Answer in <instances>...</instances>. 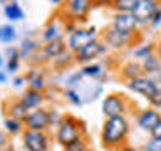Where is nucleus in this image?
Wrapping results in <instances>:
<instances>
[{
	"label": "nucleus",
	"instance_id": "f257e3e1",
	"mask_svg": "<svg viewBox=\"0 0 161 151\" xmlns=\"http://www.w3.org/2000/svg\"><path fill=\"white\" fill-rule=\"evenodd\" d=\"M129 133V123L124 116H114V118H106L103 131H101V141L106 148H119L124 144Z\"/></svg>",
	"mask_w": 161,
	"mask_h": 151
},
{
	"label": "nucleus",
	"instance_id": "f03ea898",
	"mask_svg": "<svg viewBox=\"0 0 161 151\" xmlns=\"http://www.w3.org/2000/svg\"><path fill=\"white\" fill-rule=\"evenodd\" d=\"M84 133H86V126L82 121L75 119L74 116H65L59 123L57 133H55V139L62 146H67L69 143L79 139L80 136H84Z\"/></svg>",
	"mask_w": 161,
	"mask_h": 151
},
{
	"label": "nucleus",
	"instance_id": "7ed1b4c3",
	"mask_svg": "<svg viewBox=\"0 0 161 151\" xmlns=\"http://www.w3.org/2000/svg\"><path fill=\"white\" fill-rule=\"evenodd\" d=\"M136 40V34H128V32H121V30L109 27L103 34V42L108 45V49L113 50H124L131 47Z\"/></svg>",
	"mask_w": 161,
	"mask_h": 151
},
{
	"label": "nucleus",
	"instance_id": "20e7f679",
	"mask_svg": "<svg viewBox=\"0 0 161 151\" xmlns=\"http://www.w3.org/2000/svg\"><path fill=\"white\" fill-rule=\"evenodd\" d=\"M106 52H108V45L103 42V39H96L91 44L80 47L79 50H75L74 52V60L79 62V64H87V62H91V60L104 55Z\"/></svg>",
	"mask_w": 161,
	"mask_h": 151
},
{
	"label": "nucleus",
	"instance_id": "39448f33",
	"mask_svg": "<svg viewBox=\"0 0 161 151\" xmlns=\"http://www.w3.org/2000/svg\"><path fill=\"white\" fill-rule=\"evenodd\" d=\"M96 39H99L97 37V29H96V27H77L72 34L69 35L67 49L74 54L75 50H79L80 47L91 44Z\"/></svg>",
	"mask_w": 161,
	"mask_h": 151
},
{
	"label": "nucleus",
	"instance_id": "423d86ee",
	"mask_svg": "<svg viewBox=\"0 0 161 151\" xmlns=\"http://www.w3.org/2000/svg\"><path fill=\"white\" fill-rule=\"evenodd\" d=\"M128 109V103L123 94H108L103 101V113L106 118H114V116H124Z\"/></svg>",
	"mask_w": 161,
	"mask_h": 151
},
{
	"label": "nucleus",
	"instance_id": "0eeeda50",
	"mask_svg": "<svg viewBox=\"0 0 161 151\" xmlns=\"http://www.w3.org/2000/svg\"><path fill=\"white\" fill-rule=\"evenodd\" d=\"M25 129H32V131H45L50 126V111L44 108L32 109L29 113V116L24 121Z\"/></svg>",
	"mask_w": 161,
	"mask_h": 151
},
{
	"label": "nucleus",
	"instance_id": "6e6552de",
	"mask_svg": "<svg viewBox=\"0 0 161 151\" xmlns=\"http://www.w3.org/2000/svg\"><path fill=\"white\" fill-rule=\"evenodd\" d=\"M126 86L133 91V92L143 96L146 99H151L154 96V92L158 91V82H154L151 77L148 76H141V77H136V79H131V81H126Z\"/></svg>",
	"mask_w": 161,
	"mask_h": 151
},
{
	"label": "nucleus",
	"instance_id": "1a4fd4ad",
	"mask_svg": "<svg viewBox=\"0 0 161 151\" xmlns=\"http://www.w3.org/2000/svg\"><path fill=\"white\" fill-rule=\"evenodd\" d=\"M22 139L27 151H47L49 149V136L45 134V131L25 129L22 134Z\"/></svg>",
	"mask_w": 161,
	"mask_h": 151
},
{
	"label": "nucleus",
	"instance_id": "9d476101",
	"mask_svg": "<svg viewBox=\"0 0 161 151\" xmlns=\"http://www.w3.org/2000/svg\"><path fill=\"white\" fill-rule=\"evenodd\" d=\"M161 7L159 2H151V0H139L136 8L133 10V15L138 25H149L154 12Z\"/></svg>",
	"mask_w": 161,
	"mask_h": 151
},
{
	"label": "nucleus",
	"instance_id": "9b49d317",
	"mask_svg": "<svg viewBox=\"0 0 161 151\" xmlns=\"http://www.w3.org/2000/svg\"><path fill=\"white\" fill-rule=\"evenodd\" d=\"M111 27L121 30V32H128V34H136L138 32V22H136L133 14H126V12H114L113 15V24Z\"/></svg>",
	"mask_w": 161,
	"mask_h": 151
},
{
	"label": "nucleus",
	"instance_id": "f8f14e48",
	"mask_svg": "<svg viewBox=\"0 0 161 151\" xmlns=\"http://www.w3.org/2000/svg\"><path fill=\"white\" fill-rule=\"evenodd\" d=\"M92 8L89 0H67V5H65V17L67 20H77L82 19L89 14V10Z\"/></svg>",
	"mask_w": 161,
	"mask_h": 151
},
{
	"label": "nucleus",
	"instance_id": "ddd939ff",
	"mask_svg": "<svg viewBox=\"0 0 161 151\" xmlns=\"http://www.w3.org/2000/svg\"><path fill=\"white\" fill-rule=\"evenodd\" d=\"M161 119V114L159 111H156L154 108H148V109H143L141 113L138 114V126L144 131H149L158 124V121Z\"/></svg>",
	"mask_w": 161,
	"mask_h": 151
},
{
	"label": "nucleus",
	"instance_id": "4468645a",
	"mask_svg": "<svg viewBox=\"0 0 161 151\" xmlns=\"http://www.w3.org/2000/svg\"><path fill=\"white\" fill-rule=\"evenodd\" d=\"M141 65H143V70H144V76H148L158 82V79H161V64H159V59L156 57V54H151L148 57H144L141 60Z\"/></svg>",
	"mask_w": 161,
	"mask_h": 151
},
{
	"label": "nucleus",
	"instance_id": "2eb2a0df",
	"mask_svg": "<svg viewBox=\"0 0 161 151\" xmlns=\"http://www.w3.org/2000/svg\"><path fill=\"white\" fill-rule=\"evenodd\" d=\"M62 32H64V25L60 24L59 19H52L47 24V27L44 29L42 37L45 42H50V40H59L62 39Z\"/></svg>",
	"mask_w": 161,
	"mask_h": 151
},
{
	"label": "nucleus",
	"instance_id": "dca6fc26",
	"mask_svg": "<svg viewBox=\"0 0 161 151\" xmlns=\"http://www.w3.org/2000/svg\"><path fill=\"white\" fill-rule=\"evenodd\" d=\"M20 101L27 106V108L32 111V109H37V108H40L42 106V103H44V92L42 91H35V89H27L24 92V96L20 98Z\"/></svg>",
	"mask_w": 161,
	"mask_h": 151
},
{
	"label": "nucleus",
	"instance_id": "f3484780",
	"mask_svg": "<svg viewBox=\"0 0 161 151\" xmlns=\"http://www.w3.org/2000/svg\"><path fill=\"white\" fill-rule=\"evenodd\" d=\"M141 76H144V70H143L141 62H138V60H129V62H126L123 67H121V77L126 79V81L141 77Z\"/></svg>",
	"mask_w": 161,
	"mask_h": 151
},
{
	"label": "nucleus",
	"instance_id": "a211bd4d",
	"mask_svg": "<svg viewBox=\"0 0 161 151\" xmlns=\"http://www.w3.org/2000/svg\"><path fill=\"white\" fill-rule=\"evenodd\" d=\"M67 50V44L64 42V39H59V40H50V42H45L42 52L45 54L47 59H55L59 57L62 52Z\"/></svg>",
	"mask_w": 161,
	"mask_h": 151
},
{
	"label": "nucleus",
	"instance_id": "6ab92c4d",
	"mask_svg": "<svg viewBox=\"0 0 161 151\" xmlns=\"http://www.w3.org/2000/svg\"><path fill=\"white\" fill-rule=\"evenodd\" d=\"M8 118H14V119H19V121H25V118L29 116V113H30V109L25 106L22 101H10L8 103Z\"/></svg>",
	"mask_w": 161,
	"mask_h": 151
},
{
	"label": "nucleus",
	"instance_id": "aec40b11",
	"mask_svg": "<svg viewBox=\"0 0 161 151\" xmlns=\"http://www.w3.org/2000/svg\"><path fill=\"white\" fill-rule=\"evenodd\" d=\"M3 14L8 20H14V22L15 20H22L24 19V10L20 8V5L17 2H10V3L5 5Z\"/></svg>",
	"mask_w": 161,
	"mask_h": 151
},
{
	"label": "nucleus",
	"instance_id": "412c9836",
	"mask_svg": "<svg viewBox=\"0 0 161 151\" xmlns=\"http://www.w3.org/2000/svg\"><path fill=\"white\" fill-rule=\"evenodd\" d=\"M139 0H113L111 7L114 8V12H126V14H133V10L136 8Z\"/></svg>",
	"mask_w": 161,
	"mask_h": 151
},
{
	"label": "nucleus",
	"instance_id": "4be33fe9",
	"mask_svg": "<svg viewBox=\"0 0 161 151\" xmlns=\"http://www.w3.org/2000/svg\"><path fill=\"white\" fill-rule=\"evenodd\" d=\"M37 50H39V44L35 42V40H24L22 45H20V49H19V55L27 59L29 55H32L34 52H37Z\"/></svg>",
	"mask_w": 161,
	"mask_h": 151
},
{
	"label": "nucleus",
	"instance_id": "5701e85b",
	"mask_svg": "<svg viewBox=\"0 0 161 151\" xmlns=\"http://www.w3.org/2000/svg\"><path fill=\"white\" fill-rule=\"evenodd\" d=\"M154 50H156V44H141L139 47L134 49V57H138V59L143 60L144 57L154 54Z\"/></svg>",
	"mask_w": 161,
	"mask_h": 151
},
{
	"label": "nucleus",
	"instance_id": "b1692460",
	"mask_svg": "<svg viewBox=\"0 0 161 151\" xmlns=\"http://www.w3.org/2000/svg\"><path fill=\"white\" fill-rule=\"evenodd\" d=\"M17 37V32H15L14 25H0V40L5 44L12 42V40Z\"/></svg>",
	"mask_w": 161,
	"mask_h": 151
},
{
	"label": "nucleus",
	"instance_id": "393cba45",
	"mask_svg": "<svg viewBox=\"0 0 161 151\" xmlns=\"http://www.w3.org/2000/svg\"><path fill=\"white\" fill-rule=\"evenodd\" d=\"M64 149L65 151H89V144L84 136H80L79 139H75L72 143H69L67 146H64Z\"/></svg>",
	"mask_w": 161,
	"mask_h": 151
},
{
	"label": "nucleus",
	"instance_id": "a878e982",
	"mask_svg": "<svg viewBox=\"0 0 161 151\" xmlns=\"http://www.w3.org/2000/svg\"><path fill=\"white\" fill-rule=\"evenodd\" d=\"M80 74L87 76V77H99V76L104 74V70H103V65H99V64H89L80 70Z\"/></svg>",
	"mask_w": 161,
	"mask_h": 151
},
{
	"label": "nucleus",
	"instance_id": "bb28decb",
	"mask_svg": "<svg viewBox=\"0 0 161 151\" xmlns=\"http://www.w3.org/2000/svg\"><path fill=\"white\" fill-rule=\"evenodd\" d=\"M3 124H5V129H7L10 134H17V133H20V131H22V126H24L22 121L14 119V118H7Z\"/></svg>",
	"mask_w": 161,
	"mask_h": 151
},
{
	"label": "nucleus",
	"instance_id": "cd10ccee",
	"mask_svg": "<svg viewBox=\"0 0 161 151\" xmlns=\"http://www.w3.org/2000/svg\"><path fill=\"white\" fill-rule=\"evenodd\" d=\"M54 60V65L55 67H65L70 60H74V54L70 52V50H65V52H62L59 55V57H55V59H52Z\"/></svg>",
	"mask_w": 161,
	"mask_h": 151
},
{
	"label": "nucleus",
	"instance_id": "c85d7f7f",
	"mask_svg": "<svg viewBox=\"0 0 161 151\" xmlns=\"http://www.w3.org/2000/svg\"><path fill=\"white\" fill-rule=\"evenodd\" d=\"M29 87L35 89V91H44L45 89V79L42 77V74L37 76V77H32L29 81Z\"/></svg>",
	"mask_w": 161,
	"mask_h": 151
},
{
	"label": "nucleus",
	"instance_id": "c756f323",
	"mask_svg": "<svg viewBox=\"0 0 161 151\" xmlns=\"http://www.w3.org/2000/svg\"><path fill=\"white\" fill-rule=\"evenodd\" d=\"M19 60H20V55H19V49H17V52L15 54H12L8 57V64H7V70L8 72H15V70L19 69Z\"/></svg>",
	"mask_w": 161,
	"mask_h": 151
},
{
	"label": "nucleus",
	"instance_id": "7c9ffc66",
	"mask_svg": "<svg viewBox=\"0 0 161 151\" xmlns=\"http://www.w3.org/2000/svg\"><path fill=\"white\" fill-rule=\"evenodd\" d=\"M143 151H161V139L149 138L148 141H146Z\"/></svg>",
	"mask_w": 161,
	"mask_h": 151
},
{
	"label": "nucleus",
	"instance_id": "2f4dec72",
	"mask_svg": "<svg viewBox=\"0 0 161 151\" xmlns=\"http://www.w3.org/2000/svg\"><path fill=\"white\" fill-rule=\"evenodd\" d=\"M65 98H67L72 104H75V106H80V104H82V99L79 98V94L75 92L74 89H67V91H65Z\"/></svg>",
	"mask_w": 161,
	"mask_h": 151
},
{
	"label": "nucleus",
	"instance_id": "473e14b6",
	"mask_svg": "<svg viewBox=\"0 0 161 151\" xmlns=\"http://www.w3.org/2000/svg\"><path fill=\"white\" fill-rule=\"evenodd\" d=\"M149 101V104H151V108H154V109H161V87H158V91L154 92V96Z\"/></svg>",
	"mask_w": 161,
	"mask_h": 151
},
{
	"label": "nucleus",
	"instance_id": "72a5a7b5",
	"mask_svg": "<svg viewBox=\"0 0 161 151\" xmlns=\"http://www.w3.org/2000/svg\"><path fill=\"white\" fill-rule=\"evenodd\" d=\"M159 25H161V7L154 12L153 19H151V22H149V27L151 29H156V27H159Z\"/></svg>",
	"mask_w": 161,
	"mask_h": 151
},
{
	"label": "nucleus",
	"instance_id": "f704fd0d",
	"mask_svg": "<svg viewBox=\"0 0 161 151\" xmlns=\"http://www.w3.org/2000/svg\"><path fill=\"white\" fill-rule=\"evenodd\" d=\"M91 2V5L92 7H111V3H113V0H89Z\"/></svg>",
	"mask_w": 161,
	"mask_h": 151
},
{
	"label": "nucleus",
	"instance_id": "c9c22d12",
	"mask_svg": "<svg viewBox=\"0 0 161 151\" xmlns=\"http://www.w3.org/2000/svg\"><path fill=\"white\" fill-rule=\"evenodd\" d=\"M151 138H156V139H161V119L158 121V124L151 129Z\"/></svg>",
	"mask_w": 161,
	"mask_h": 151
},
{
	"label": "nucleus",
	"instance_id": "e433bc0d",
	"mask_svg": "<svg viewBox=\"0 0 161 151\" xmlns=\"http://www.w3.org/2000/svg\"><path fill=\"white\" fill-rule=\"evenodd\" d=\"M75 29H77V27H75V22H74V20H67V22L64 24V32H67L69 35L72 34Z\"/></svg>",
	"mask_w": 161,
	"mask_h": 151
},
{
	"label": "nucleus",
	"instance_id": "4c0bfd02",
	"mask_svg": "<svg viewBox=\"0 0 161 151\" xmlns=\"http://www.w3.org/2000/svg\"><path fill=\"white\" fill-rule=\"evenodd\" d=\"M37 76H40V70H39V69H32V70H29V72H27V81H30L32 77H37Z\"/></svg>",
	"mask_w": 161,
	"mask_h": 151
},
{
	"label": "nucleus",
	"instance_id": "58836bf2",
	"mask_svg": "<svg viewBox=\"0 0 161 151\" xmlns=\"http://www.w3.org/2000/svg\"><path fill=\"white\" fill-rule=\"evenodd\" d=\"M7 146V138H5V133L3 131H0V149L5 148Z\"/></svg>",
	"mask_w": 161,
	"mask_h": 151
},
{
	"label": "nucleus",
	"instance_id": "ea45409f",
	"mask_svg": "<svg viewBox=\"0 0 161 151\" xmlns=\"http://www.w3.org/2000/svg\"><path fill=\"white\" fill-rule=\"evenodd\" d=\"M154 54H156V57L159 59V64H161V42H159V44H156V50H154Z\"/></svg>",
	"mask_w": 161,
	"mask_h": 151
},
{
	"label": "nucleus",
	"instance_id": "a19ab883",
	"mask_svg": "<svg viewBox=\"0 0 161 151\" xmlns=\"http://www.w3.org/2000/svg\"><path fill=\"white\" fill-rule=\"evenodd\" d=\"M24 82H25L24 77H15V79H14V86H17V87H20V86H22Z\"/></svg>",
	"mask_w": 161,
	"mask_h": 151
},
{
	"label": "nucleus",
	"instance_id": "79ce46f5",
	"mask_svg": "<svg viewBox=\"0 0 161 151\" xmlns=\"http://www.w3.org/2000/svg\"><path fill=\"white\" fill-rule=\"evenodd\" d=\"M121 151H139V149H136V148H133V146H121Z\"/></svg>",
	"mask_w": 161,
	"mask_h": 151
},
{
	"label": "nucleus",
	"instance_id": "37998d69",
	"mask_svg": "<svg viewBox=\"0 0 161 151\" xmlns=\"http://www.w3.org/2000/svg\"><path fill=\"white\" fill-rule=\"evenodd\" d=\"M50 2H52V3H55V5H59V3H62L64 0H50Z\"/></svg>",
	"mask_w": 161,
	"mask_h": 151
},
{
	"label": "nucleus",
	"instance_id": "c03bdc74",
	"mask_svg": "<svg viewBox=\"0 0 161 151\" xmlns=\"http://www.w3.org/2000/svg\"><path fill=\"white\" fill-rule=\"evenodd\" d=\"M3 81H5V74L0 72V82H3Z\"/></svg>",
	"mask_w": 161,
	"mask_h": 151
},
{
	"label": "nucleus",
	"instance_id": "a18cd8bd",
	"mask_svg": "<svg viewBox=\"0 0 161 151\" xmlns=\"http://www.w3.org/2000/svg\"><path fill=\"white\" fill-rule=\"evenodd\" d=\"M2 64H3V59H2V57H0V65H2Z\"/></svg>",
	"mask_w": 161,
	"mask_h": 151
},
{
	"label": "nucleus",
	"instance_id": "49530a36",
	"mask_svg": "<svg viewBox=\"0 0 161 151\" xmlns=\"http://www.w3.org/2000/svg\"><path fill=\"white\" fill-rule=\"evenodd\" d=\"M151 2H159V0H151Z\"/></svg>",
	"mask_w": 161,
	"mask_h": 151
}]
</instances>
